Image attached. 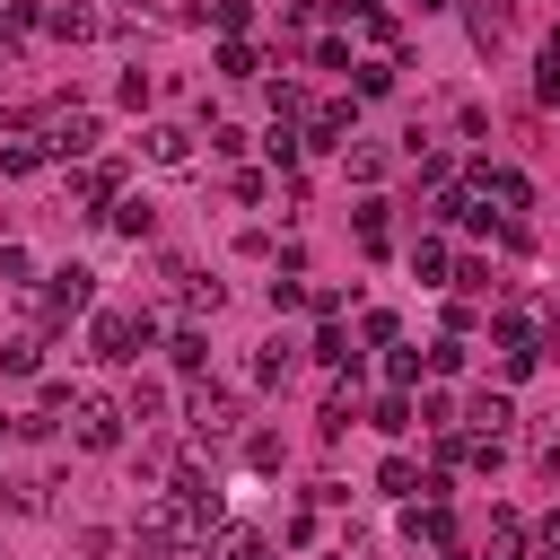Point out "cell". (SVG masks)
<instances>
[{"mask_svg": "<svg viewBox=\"0 0 560 560\" xmlns=\"http://www.w3.org/2000/svg\"><path fill=\"white\" fill-rule=\"evenodd\" d=\"M341 166H350V175H359V184H376V175H385V149H376V140H359V149H350V140H341Z\"/></svg>", "mask_w": 560, "mask_h": 560, "instance_id": "e0dca14e", "label": "cell"}, {"mask_svg": "<svg viewBox=\"0 0 560 560\" xmlns=\"http://www.w3.org/2000/svg\"><path fill=\"white\" fill-rule=\"evenodd\" d=\"M35 131H44L52 158H88V149H96V114H88V105H52Z\"/></svg>", "mask_w": 560, "mask_h": 560, "instance_id": "7a4b0ae2", "label": "cell"}, {"mask_svg": "<svg viewBox=\"0 0 560 560\" xmlns=\"http://www.w3.org/2000/svg\"><path fill=\"white\" fill-rule=\"evenodd\" d=\"M219 70H228V79H254V70H262V52H254V44H245V35H236V44H228V52H219Z\"/></svg>", "mask_w": 560, "mask_h": 560, "instance_id": "603a6c76", "label": "cell"}, {"mask_svg": "<svg viewBox=\"0 0 560 560\" xmlns=\"http://www.w3.org/2000/svg\"><path fill=\"white\" fill-rule=\"evenodd\" d=\"M254 376H262V385H280V376H289V341H271V350L254 359Z\"/></svg>", "mask_w": 560, "mask_h": 560, "instance_id": "4dcf8cb0", "label": "cell"}, {"mask_svg": "<svg viewBox=\"0 0 560 560\" xmlns=\"http://www.w3.org/2000/svg\"><path fill=\"white\" fill-rule=\"evenodd\" d=\"M359 341H376V350H394V315H385V306H368V315H359Z\"/></svg>", "mask_w": 560, "mask_h": 560, "instance_id": "f1b7e54d", "label": "cell"}, {"mask_svg": "<svg viewBox=\"0 0 560 560\" xmlns=\"http://www.w3.org/2000/svg\"><path fill=\"white\" fill-rule=\"evenodd\" d=\"M35 359H44V341H35V332H18V341H0V368H9V376H35Z\"/></svg>", "mask_w": 560, "mask_h": 560, "instance_id": "ac0fdd59", "label": "cell"}, {"mask_svg": "<svg viewBox=\"0 0 560 560\" xmlns=\"http://www.w3.org/2000/svg\"><path fill=\"white\" fill-rule=\"evenodd\" d=\"M149 332H158V315H122V306H105V315L88 324L96 359H114V368H122V359H140V341H149Z\"/></svg>", "mask_w": 560, "mask_h": 560, "instance_id": "6da1fadb", "label": "cell"}, {"mask_svg": "<svg viewBox=\"0 0 560 560\" xmlns=\"http://www.w3.org/2000/svg\"><path fill=\"white\" fill-rule=\"evenodd\" d=\"M219 560H271L262 534H219Z\"/></svg>", "mask_w": 560, "mask_h": 560, "instance_id": "f546056e", "label": "cell"}, {"mask_svg": "<svg viewBox=\"0 0 560 560\" xmlns=\"http://www.w3.org/2000/svg\"><path fill=\"white\" fill-rule=\"evenodd\" d=\"M332 18H376V0H332Z\"/></svg>", "mask_w": 560, "mask_h": 560, "instance_id": "d590c367", "label": "cell"}, {"mask_svg": "<svg viewBox=\"0 0 560 560\" xmlns=\"http://www.w3.org/2000/svg\"><path fill=\"white\" fill-rule=\"evenodd\" d=\"M122 411H131V420H158V411H166V385H158V376H140V385H131V402H122Z\"/></svg>", "mask_w": 560, "mask_h": 560, "instance_id": "7402d4cb", "label": "cell"}, {"mask_svg": "<svg viewBox=\"0 0 560 560\" xmlns=\"http://www.w3.org/2000/svg\"><path fill=\"white\" fill-rule=\"evenodd\" d=\"M534 464H542V472H560V411H542V420H534Z\"/></svg>", "mask_w": 560, "mask_h": 560, "instance_id": "ffe728a7", "label": "cell"}, {"mask_svg": "<svg viewBox=\"0 0 560 560\" xmlns=\"http://www.w3.org/2000/svg\"><path fill=\"white\" fill-rule=\"evenodd\" d=\"M420 481H429V472H420L411 455H385V464H376V490H394V499H411Z\"/></svg>", "mask_w": 560, "mask_h": 560, "instance_id": "4fadbf2b", "label": "cell"}, {"mask_svg": "<svg viewBox=\"0 0 560 560\" xmlns=\"http://www.w3.org/2000/svg\"><path fill=\"white\" fill-rule=\"evenodd\" d=\"M324 560H350V551H324Z\"/></svg>", "mask_w": 560, "mask_h": 560, "instance_id": "74e56055", "label": "cell"}, {"mask_svg": "<svg viewBox=\"0 0 560 560\" xmlns=\"http://www.w3.org/2000/svg\"><path fill=\"white\" fill-rule=\"evenodd\" d=\"M508 420H516V402H508V394H490V385H481V394L464 402V429H472V438H499Z\"/></svg>", "mask_w": 560, "mask_h": 560, "instance_id": "ba28073f", "label": "cell"}, {"mask_svg": "<svg viewBox=\"0 0 560 560\" xmlns=\"http://www.w3.org/2000/svg\"><path fill=\"white\" fill-rule=\"evenodd\" d=\"M341 131H350V105H315V114H306V140H315V149H341Z\"/></svg>", "mask_w": 560, "mask_h": 560, "instance_id": "7c38bea8", "label": "cell"}, {"mask_svg": "<svg viewBox=\"0 0 560 560\" xmlns=\"http://www.w3.org/2000/svg\"><path fill=\"white\" fill-rule=\"evenodd\" d=\"M534 560H560V516H551V525L534 534Z\"/></svg>", "mask_w": 560, "mask_h": 560, "instance_id": "836d02e7", "label": "cell"}, {"mask_svg": "<svg viewBox=\"0 0 560 560\" xmlns=\"http://www.w3.org/2000/svg\"><path fill=\"white\" fill-rule=\"evenodd\" d=\"M481 560H525V525H516V516H490V534H481Z\"/></svg>", "mask_w": 560, "mask_h": 560, "instance_id": "30bf717a", "label": "cell"}, {"mask_svg": "<svg viewBox=\"0 0 560 560\" xmlns=\"http://www.w3.org/2000/svg\"><path fill=\"white\" fill-rule=\"evenodd\" d=\"M114 184H122V175H114V166H88V175H79V184H70V192H79V201H88V210H114Z\"/></svg>", "mask_w": 560, "mask_h": 560, "instance_id": "9a60e30c", "label": "cell"}, {"mask_svg": "<svg viewBox=\"0 0 560 560\" xmlns=\"http://www.w3.org/2000/svg\"><path fill=\"white\" fill-rule=\"evenodd\" d=\"M44 158H52V149H44V131H18V140H0V166H9V175H35Z\"/></svg>", "mask_w": 560, "mask_h": 560, "instance_id": "9c48e42d", "label": "cell"}, {"mask_svg": "<svg viewBox=\"0 0 560 560\" xmlns=\"http://www.w3.org/2000/svg\"><path fill=\"white\" fill-rule=\"evenodd\" d=\"M542 61H560V26H551V44H542Z\"/></svg>", "mask_w": 560, "mask_h": 560, "instance_id": "8d00e7d4", "label": "cell"}, {"mask_svg": "<svg viewBox=\"0 0 560 560\" xmlns=\"http://www.w3.org/2000/svg\"><path fill=\"white\" fill-rule=\"evenodd\" d=\"M464 368V332H446V341H429V376H455Z\"/></svg>", "mask_w": 560, "mask_h": 560, "instance_id": "4316f807", "label": "cell"}, {"mask_svg": "<svg viewBox=\"0 0 560 560\" xmlns=\"http://www.w3.org/2000/svg\"><path fill=\"white\" fill-rule=\"evenodd\" d=\"M105 219H114V228H122V236H149V201H114V210H105Z\"/></svg>", "mask_w": 560, "mask_h": 560, "instance_id": "83f0119b", "label": "cell"}, {"mask_svg": "<svg viewBox=\"0 0 560 560\" xmlns=\"http://www.w3.org/2000/svg\"><path fill=\"white\" fill-rule=\"evenodd\" d=\"M411 271H420V280H455V254H446L438 236H420V245H411Z\"/></svg>", "mask_w": 560, "mask_h": 560, "instance_id": "2e32d148", "label": "cell"}, {"mask_svg": "<svg viewBox=\"0 0 560 560\" xmlns=\"http://www.w3.org/2000/svg\"><path fill=\"white\" fill-rule=\"evenodd\" d=\"M88 298H96V271H88V262H61V271L44 280V315H52V324H70Z\"/></svg>", "mask_w": 560, "mask_h": 560, "instance_id": "3957f363", "label": "cell"}, {"mask_svg": "<svg viewBox=\"0 0 560 560\" xmlns=\"http://www.w3.org/2000/svg\"><path fill=\"white\" fill-rule=\"evenodd\" d=\"M201 18H210L219 35H245V18H254V0H201Z\"/></svg>", "mask_w": 560, "mask_h": 560, "instance_id": "d6986e66", "label": "cell"}, {"mask_svg": "<svg viewBox=\"0 0 560 560\" xmlns=\"http://www.w3.org/2000/svg\"><path fill=\"white\" fill-rule=\"evenodd\" d=\"M420 368H429V359H420V350H385V376H394V385H411V376H420Z\"/></svg>", "mask_w": 560, "mask_h": 560, "instance_id": "1f68e13d", "label": "cell"}, {"mask_svg": "<svg viewBox=\"0 0 560 560\" xmlns=\"http://www.w3.org/2000/svg\"><path fill=\"white\" fill-rule=\"evenodd\" d=\"M472 192L499 201V210H525V201H534V184H525L516 166H472Z\"/></svg>", "mask_w": 560, "mask_h": 560, "instance_id": "52a82bcc", "label": "cell"}, {"mask_svg": "<svg viewBox=\"0 0 560 560\" xmlns=\"http://www.w3.org/2000/svg\"><path fill=\"white\" fill-rule=\"evenodd\" d=\"M44 26H52L61 44H79V35H96V9H79V0H61V9H44Z\"/></svg>", "mask_w": 560, "mask_h": 560, "instance_id": "8fae6325", "label": "cell"}, {"mask_svg": "<svg viewBox=\"0 0 560 560\" xmlns=\"http://www.w3.org/2000/svg\"><path fill=\"white\" fill-rule=\"evenodd\" d=\"M140 158H149V166H192V131H184V122H149V131H140Z\"/></svg>", "mask_w": 560, "mask_h": 560, "instance_id": "8992f818", "label": "cell"}, {"mask_svg": "<svg viewBox=\"0 0 560 560\" xmlns=\"http://www.w3.org/2000/svg\"><path fill=\"white\" fill-rule=\"evenodd\" d=\"M166 359H175V368H184V376H192V368H201V359H210V341H201V332H175V341H166Z\"/></svg>", "mask_w": 560, "mask_h": 560, "instance_id": "484cf974", "label": "cell"}, {"mask_svg": "<svg viewBox=\"0 0 560 560\" xmlns=\"http://www.w3.org/2000/svg\"><path fill=\"white\" fill-rule=\"evenodd\" d=\"M542 105H560V61H542Z\"/></svg>", "mask_w": 560, "mask_h": 560, "instance_id": "e575fe53", "label": "cell"}, {"mask_svg": "<svg viewBox=\"0 0 560 560\" xmlns=\"http://www.w3.org/2000/svg\"><path fill=\"white\" fill-rule=\"evenodd\" d=\"M411 542H429V551H446L455 542V525H446V508L429 499V508H411Z\"/></svg>", "mask_w": 560, "mask_h": 560, "instance_id": "5bb4252c", "label": "cell"}, {"mask_svg": "<svg viewBox=\"0 0 560 560\" xmlns=\"http://www.w3.org/2000/svg\"><path fill=\"white\" fill-rule=\"evenodd\" d=\"M122 420H131L122 402L88 394V402H79V446H88V455H114V446H122Z\"/></svg>", "mask_w": 560, "mask_h": 560, "instance_id": "277c9868", "label": "cell"}, {"mask_svg": "<svg viewBox=\"0 0 560 560\" xmlns=\"http://www.w3.org/2000/svg\"><path fill=\"white\" fill-rule=\"evenodd\" d=\"M184 420H192V438H201V446H228V438H236V394H192V411H184Z\"/></svg>", "mask_w": 560, "mask_h": 560, "instance_id": "5b68a950", "label": "cell"}, {"mask_svg": "<svg viewBox=\"0 0 560 560\" xmlns=\"http://www.w3.org/2000/svg\"><path fill=\"white\" fill-rule=\"evenodd\" d=\"M315 359H324V368H350V332L324 324V332H315Z\"/></svg>", "mask_w": 560, "mask_h": 560, "instance_id": "d4e9b609", "label": "cell"}, {"mask_svg": "<svg viewBox=\"0 0 560 560\" xmlns=\"http://www.w3.org/2000/svg\"><path fill=\"white\" fill-rule=\"evenodd\" d=\"M0 280H9V289H35V262H26V245H0Z\"/></svg>", "mask_w": 560, "mask_h": 560, "instance_id": "cb8c5ba5", "label": "cell"}, {"mask_svg": "<svg viewBox=\"0 0 560 560\" xmlns=\"http://www.w3.org/2000/svg\"><path fill=\"white\" fill-rule=\"evenodd\" d=\"M350 420H359V402H350V385H341V394H332V402H324V429H332V438H341V429H350Z\"/></svg>", "mask_w": 560, "mask_h": 560, "instance_id": "d6a6232c", "label": "cell"}, {"mask_svg": "<svg viewBox=\"0 0 560 560\" xmlns=\"http://www.w3.org/2000/svg\"><path fill=\"white\" fill-rule=\"evenodd\" d=\"M350 70H359V96H385V88H394V61H385V52H368V61H350Z\"/></svg>", "mask_w": 560, "mask_h": 560, "instance_id": "44dd1931", "label": "cell"}]
</instances>
